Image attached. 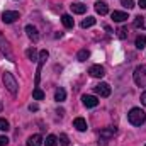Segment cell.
Instances as JSON below:
<instances>
[{"label": "cell", "instance_id": "1", "mask_svg": "<svg viewBox=\"0 0 146 146\" xmlns=\"http://www.w3.org/2000/svg\"><path fill=\"white\" fill-rule=\"evenodd\" d=\"M127 119H129V122L133 126H141V124H145V121H146V112L141 109H138V107H134V109L129 110Z\"/></svg>", "mask_w": 146, "mask_h": 146}, {"label": "cell", "instance_id": "2", "mask_svg": "<svg viewBox=\"0 0 146 146\" xmlns=\"http://www.w3.org/2000/svg\"><path fill=\"white\" fill-rule=\"evenodd\" d=\"M2 80H3V85H5V88L12 94V95H17V90H19V85H17V80L14 78V75L10 72H5L3 73V76H2Z\"/></svg>", "mask_w": 146, "mask_h": 146}, {"label": "cell", "instance_id": "3", "mask_svg": "<svg viewBox=\"0 0 146 146\" xmlns=\"http://www.w3.org/2000/svg\"><path fill=\"white\" fill-rule=\"evenodd\" d=\"M133 78H134V83L138 87H146V65L138 66L133 73Z\"/></svg>", "mask_w": 146, "mask_h": 146}, {"label": "cell", "instance_id": "4", "mask_svg": "<svg viewBox=\"0 0 146 146\" xmlns=\"http://www.w3.org/2000/svg\"><path fill=\"white\" fill-rule=\"evenodd\" d=\"M115 133H117L115 127H104V129H100V133H99V145H100V143L106 145L107 141H110Z\"/></svg>", "mask_w": 146, "mask_h": 146}, {"label": "cell", "instance_id": "5", "mask_svg": "<svg viewBox=\"0 0 146 146\" xmlns=\"http://www.w3.org/2000/svg\"><path fill=\"white\" fill-rule=\"evenodd\" d=\"M0 53H2V54H5V56H7V60L14 61V53H12V49H10V44H9V41L3 37L2 33H0Z\"/></svg>", "mask_w": 146, "mask_h": 146}, {"label": "cell", "instance_id": "6", "mask_svg": "<svg viewBox=\"0 0 146 146\" xmlns=\"http://www.w3.org/2000/svg\"><path fill=\"white\" fill-rule=\"evenodd\" d=\"M19 19V12H15V10H5L3 14H2V21L5 22V24H12V22H15Z\"/></svg>", "mask_w": 146, "mask_h": 146}, {"label": "cell", "instance_id": "7", "mask_svg": "<svg viewBox=\"0 0 146 146\" xmlns=\"http://www.w3.org/2000/svg\"><path fill=\"white\" fill-rule=\"evenodd\" d=\"M95 94L97 95H100V97H109L110 95V87L109 83H99V85H95Z\"/></svg>", "mask_w": 146, "mask_h": 146}, {"label": "cell", "instance_id": "8", "mask_svg": "<svg viewBox=\"0 0 146 146\" xmlns=\"http://www.w3.org/2000/svg\"><path fill=\"white\" fill-rule=\"evenodd\" d=\"M90 76H94V78H102L104 75H106V70H104V66H100V65H92L90 66Z\"/></svg>", "mask_w": 146, "mask_h": 146}, {"label": "cell", "instance_id": "9", "mask_svg": "<svg viewBox=\"0 0 146 146\" xmlns=\"http://www.w3.org/2000/svg\"><path fill=\"white\" fill-rule=\"evenodd\" d=\"M83 106L85 107H97L99 106V99L94 97V95H83Z\"/></svg>", "mask_w": 146, "mask_h": 146}, {"label": "cell", "instance_id": "10", "mask_svg": "<svg viewBox=\"0 0 146 146\" xmlns=\"http://www.w3.org/2000/svg\"><path fill=\"white\" fill-rule=\"evenodd\" d=\"M73 127H76V131L83 133V131H87V121L83 117H76V119H73Z\"/></svg>", "mask_w": 146, "mask_h": 146}, {"label": "cell", "instance_id": "11", "mask_svg": "<svg viewBox=\"0 0 146 146\" xmlns=\"http://www.w3.org/2000/svg\"><path fill=\"white\" fill-rule=\"evenodd\" d=\"M70 7H72L73 14H85V12H87V5H83V3H80V2H75Z\"/></svg>", "mask_w": 146, "mask_h": 146}, {"label": "cell", "instance_id": "12", "mask_svg": "<svg viewBox=\"0 0 146 146\" xmlns=\"http://www.w3.org/2000/svg\"><path fill=\"white\" fill-rule=\"evenodd\" d=\"M42 145V136L41 134H33L27 139V146H41Z\"/></svg>", "mask_w": 146, "mask_h": 146}, {"label": "cell", "instance_id": "13", "mask_svg": "<svg viewBox=\"0 0 146 146\" xmlns=\"http://www.w3.org/2000/svg\"><path fill=\"white\" fill-rule=\"evenodd\" d=\"M95 12L100 14V15H106V14L109 12L107 3H106V2H97V3H95Z\"/></svg>", "mask_w": 146, "mask_h": 146}, {"label": "cell", "instance_id": "14", "mask_svg": "<svg viewBox=\"0 0 146 146\" xmlns=\"http://www.w3.org/2000/svg\"><path fill=\"white\" fill-rule=\"evenodd\" d=\"M61 22H63V26H65L66 29H72L73 26H75L73 17L72 15H68V14H63V15H61Z\"/></svg>", "mask_w": 146, "mask_h": 146}, {"label": "cell", "instance_id": "15", "mask_svg": "<svg viewBox=\"0 0 146 146\" xmlns=\"http://www.w3.org/2000/svg\"><path fill=\"white\" fill-rule=\"evenodd\" d=\"M26 33H27L29 39H33V41H37L39 39V33H37V29L34 26H26Z\"/></svg>", "mask_w": 146, "mask_h": 146}, {"label": "cell", "instance_id": "16", "mask_svg": "<svg viewBox=\"0 0 146 146\" xmlns=\"http://www.w3.org/2000/svg\"><path fill=\"white\" fill-rule=\"evenodd\" d=\"M112 19H114L115 22H124V21L127 19V14H126V12H121V10H114V12H112Z\"/></svg>", "mask_w": 146, "mask_h": 146}, {"label": "cell", "instance_id": "17", "mask_svg": "<svg viewBox=\"0 0 146 146\" xmlns=\"http://www.w3.org/2000/svg\"><path fill=\"white\" fill-rule=\"evenodd\" d=\"M65 99H66V92H65V88L60 87V88L54 92V100H56V102H63Z\"/></svg>", "mask_w": 146, "mask_h": 146}, {"label": "cell", "instance_id": "18", "mask_svg": "<svg viewBox=\"0 0 146 146\" xmlns=\"http://www.w3.org/2000/svg\"><path fill=\"white\" fill-rule=\"evenodd\" d=\"M88 56H90V51H88V49H80L78 54H76V60H78V61H87Z\"/></svg>", "mask_w": 146, "mask_h": 146}, {"label": "cell", "instance_id": "19", "mask_svg": "<svg viewBox=\"0 0 146 146\" xmlns=\"http://www.w3.org/2000/svg\"><path fill=\"white\" fill-rule=\"evenodd\" d=\"M44 145H46V146H58V138H56L54 134H49V136L46 138Z\"/></svg>", "mask_w": 146, "mask_h": 146}, {"label": "cell", "instance_id": "20", "mask_svg": "<svg viewBox=\"0 0 146 146\" xmlns=\"http://www.w3.org/2000/svg\"><path fill=\"white\" fill-rule=\"evenodd\" d=\"M145 46H146V36L139 34V36L136 37V48H138V49H143Z\"/></svg>", "mask_w": 146, "mask_h": 146}, {"label": "cell", "instance_id": "21", "mask_svg": "<svg viewBox=\"0 0 146 146\" xmlns=\"http://www.w3.org/2000/svg\"><path fill=\"white\" fill-rule=\"evenodd\" d=\"M94 24H95V19H94V17H87V19H83V21H82V27H83V29L92 27Z\"/></svg>", "mask_w": 146, "mask_h": 146}, {"label": "cell", "instance_id": "22", "mask_svg": "<svg viewBox=\"0 0 146 146\" xmlns=\"http://www.w3.org/2000/svg\"><path fill=\"white\" fill-rule=\"evenodd\" d=\"M134 27L136 29H143L145 27V17H141V15L134 17Z\"/></svg>", "mask_w": 146, "mask_h": 146}, {"label": "cell", "instance_id": "23", "mask_svg": "<svg viewBox=\"0 0 146 146\" xmlns=\"http://www.w3.org/2000/svg\"><path fill=\"white\" fill-rule=\"evenodd\" d=\"M26 54H27V58H29V60H33V61H37V60H39V58H37V51L34 49V48L27 49V51H26Z\"/></svg>", "mask_w": 146, "mask_h": 146}, {"label": "cell", "instance_id": "24", "mask_svg": "<svg viewBox=\"0 0 146 146\" xmlns=\"http://www.w3.org/2000/svg\"><path fill=\"white\" fill-rule=\"evenodd\" d=\"M33 97H34L36 100H42V99H44V92H42L41 88H34V92H33Z\"/></svg>", "mask_w": 146, "mask_h": 146}, {"label": "cell", "instance_id": "25", "mask_svg": "<svg viewBox=\"0 0 146 146\" xmlns=\"http://www.w3.org/2000/svg\"><path fill=\"white\" fill-rule=\"evenodd\" d=\"M117 36H119V39H126V37H127V29H126V27H121V29L117 31Z\"/></svg>", "mask_w": 146, "mask_h": 146}, {"label": "cell", "instance_id": "26", "mask_svg": "<svg viewBox=\"0 0 146 146\" xmlns=\"http://www.w3.org/2000/svg\"><path fill=\"white\" fill-rule=\"evenodd\" d=\"M0 131H9V121L0 117Z\"/></svg>", "mask_w": 146, "mask_h": 146}, {"label": "cell", "instance_id": "27", "mask_svg": "<svg viewBox=\"0 0 146 146\" xmlns=\"http://www.w3.org/2000/svg\"><path fill=\"white\" fill-rule=\"evenodd\" d=\"M121 3H122V7H126V9H133V7H134V0H122Z\"/></svg>", "mask_w": 146, "mask_h": 146}, {"label": "cell", "instance_id": "28", "mask_svg": "<svg viewBox=\"0 0 146 146\" xmlns=\"http://www.w3.org/2000/svg\"><path fill=\"white\" fill-rule=\"evenodd\" d=\"M60 143H61L63 146H68V145H70L68 136H66V134H60Z\"/></svg>", "mask_w": 146, "mask_h": 146}, {"label": "cell", "instance_id": "29", "mask_svg": "<svg viewBox=\"0 0 146 146\" xmlns=\"http://www.w3.org/2000/svg\"><path fill=\"white\" fill-rule=\"evenodd\" d=\"M9 145V138L7 136H0V146H7Z\"/></svg>", "mask_w": 146, "mask_h": 146}, {"label": "cell", "instance_id": "30", "mask_svg": "<svg viewBox=\"0 0 146 146\" xmlns=\"http://www.w3.org/2000/svg\"><path fill=\"white\" fill-rule=\"evenodd\" d=\"M141 102H143V106L146 107V90L143 92V94H141Z\"/></svg>", "mask_w": 146, "mask_h": 146}, {"label": "cell", "instance_id": "31", "mask_svg": "<svg viewBox=\"0 0 146 146\" xmlns=\"http://www.w3.org/2000/svg\"><path fill=\"white\" fill-rule=\"evenodd\" d=\"M37 109H39V107H37V104H31V106H29V110H33V112H36Z\"/></svg>", "mask_w": 146, "mask_h": 146}, {"label": "cell", "instance_id": "32", "mask_svg": "<svg viewBox=\"0 0 146 146\" xmlns=\"http://www.w3.org/2000/svg\"><path fill=\"white\" fill-rule=\"evenodd\" d=\"M139 7L141 9H146V0H139Z\"/></svg>", "mask_w": 146, "mask_h": 146}, {"label": "cell", "instance_id": "33", "mask_svg": "<svg viewBox=\"0 0 146 146\" xmlns=\"http://www.w3.org/2000/svg\"><path fill=\"white\" fill-rule=\"evenodd\" d=\"M2 109H3V106H2V100H0V112H2Z\"/></svg>", "mask_w": 146, "mask_h": 146}]
</instances>
